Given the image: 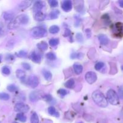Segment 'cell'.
<instances>
[{"mask_svg": "<svg viewBox=\"0 0 123 123\" xmlns=\"http://www.w3.org/2000/svg\"><path fill=\"white\" fill-rule=\"evenodd\" d=\"M16 123V122H14V123Z\"/></svg>", "mask_w": 123, "mask_h": 123, "instance_id": "681fc988", "label": "cell"}, {"mask_svg": "<svg viewBox=\"0 0 123 123\" xmlns=\"http://www.w3.org/2000/svg\"><path fill=\"white\" fill-rule=\"evenodd\" d=\"M1 72L5 75H9L10 74V69L9 68V67H7V66H4L2 68L1 70Z\"/></svg>", "mask_w": 123, "mask_h": 123, "instance_id": "d6a6232c", "label": "cell"}, {"mask_svg": "<svg viewBox=\"0 0 123 123\" xmlns=\"http://www.w3.org/2000/svg\"><path fill=\"white\" fill-rule=\"evenodd\" d=\"M16 75L17 78L20 79L21 81H25V77H26V73L22 70H17L16 72Z\"/></svg>", "mask_w": 123, "mask_h": 123, "instance_id": "2e32d148", "label": "cell"}, {"mask_svg": "<svg viewBox=\"0 0 123 123\" xmlns=\"http://www.w3.org/2000/svg\"><path fill=\"white\" fill-rule=\"evenodd\" d=\"M22 66L24 67V68H25L27 70H30L31 69V66L28 63H27V62H23L22 64Z\"/></svg>", "mask_w": 123, "mask_h": 123, "instance_id": "f35d334b", "label": "cell"}, {"mask_svg": "<svg viewBox=\"0 0 123 123\" xmlns=\"http://www.w3.org/2000/svg\"><path fill=\"white\" fill-rule=\"evenodd\" d=\"M75 9L78 13H83L84 11V2L83 1H74Z\"/></svg>", "mask_w": 123, "mask_h": 123, "instance_id": "8fae6325", "label": "cell"}, {"mask_svg": "<svg viewBox=\"0 0 123 123\" xmlns=\"http://www.w3.org/2000/svg\"><path fill=\"white\" fill-rule=\"evenodd\" d=\"M86 34V36L88 38H90L91 37V31L89 28H87L86 30H85Z\"/></svg>", "mask_w": 123, "mask_h": 123, "instance_id": "b9f144b4", "label": "cell"}, {"mask_svg": "<svg viewBox=\"0 0 123 123\" xmlns=\"http://www.w3.org/2000/svg\"><path fill=\"white\" fill-rule=\"evenodd\" d=\"M75 85V80L73 79H70L66 82L65 86L68 88H72Z\"/></svg>", "mask_w": 123, "mask_h": 123, "instance_id": "d4e9b609", "label": "cell"}, {"mask_svg": "<svg viewBox=\"0 0 123 123\" xmlns=\"http://www.w3.org/2000/svg\"><path fill=\"white\" fill-rule=\"evenodd\" d=\"M31 1H23L22 2H20V3L18 5V8L20 10H22L26 9L27 8L29 7V6L31 5Z\"/></svg>", "mask_w": 123, "mask_h": 123, "instance_id": "e0dca14e", "label": "cell"}, {"mask_svg": "<svg viewBox=\"0 0 123 123\" xmlns=\"http://www.w3.org/2000/svg\"><path fill=\"white\" fill-rule=\"evenodd\" d=\"M59 43V40L57 38H51V39L49 40V45L52 47L55 46L57 45Z\"/></svg>", "mask_w": 123, "mask_h": 123, "instance_id": "83f0119b", "label": "cell"}, {"mask_svg": "<svg viewBox=\"0 0 123 123\" xmlns=\"http://www.w3.org/2000/svg\"><path fill=\"white\" fill-rule=\"evenodd\" d=\"M113 34L117 37H123V24L116 23L114 25L113 28Z\"/></svg>", "mask_w": 123, "mask_h": 123, "instance_id": "8992f818", "label": "cell"}, {"mask_svg": "<svg viewBox=\"0 0 123 123\" xmlns=\"http://www.w3.org/2000/svg\"><path fill=\"white\" fill-rule=\"evenodd\" d=\"M59 14H60V12L58 10H54L49 13V18L51 19H55L58 18Z\"/></svg>", "mask_w": 123, "mask_h": 123, "instance_id": "603a6c76", "label": "cell"}, {"mask_svg": "<svg viewBox=\"0 0 123 123\" xmlns=\"http://www.w3.org/2000/svg\"><path fill=\"white\" fill-rule=\"evenodd\" d=\"M93 100L95 103L101 108H106L108 105L107 99L103 94L100 91H94L92 95Z\"/></svg>", "mask_w": 123, "mask_h": 123, "instance_id": "7a4b0ae2", "label": "cell"}, {"mask_svg": "<svg viewBox=\"0 0 123 123\" xmlns=\"http://www.w3.org/2000/svg\"><path fill=\"white\" fill-rule=\"evenodd\" d=\"M27 84L30 87L35 88L38 86L39 84V80L38 78L35 75H31L28 77L27 80Z\"/></svg>", "mask_w": 123, "mask_h": 123, "instance_id": "52a82bcc", "label": "cell"}, {"mask_svg": "<svg viewBox=\"0 0 123 123\" xmlns=\"http://www.w3.org/2000/svg\"><path fill=\"white\" fill-rule=\"evenodd\" d=\"M37 47L39 50L45 51L48 49V44L45 42H41L37 44Z\"/></svg>", "mask_w": 123, "mask_h": 123, "instance_id": "7402d4cb", "label": "cell"}, {"mask_svg": "<svg viewBox=\"0 0 123 123\" xmlns=\"http://www.w3.org/2000/svg\"><path fill=\"white\" fill-rule=\"evenodd\" d=\"M29 22V17L25 14H21L17 16L8 25L9 30H13L18 28L20 25H26Z\"/></svg>", "mask_w": 123, "mask_h": 123, "instance_id": "6da1fadb", "label": "cell"}, {"mask_svg": "<svg viewBox=\"0 0 123 123\" xmlns=\"http://www.w3.org/2000/svg\"><path fill=\"white\" fill-rule=\"evenodd\" d=\"M71 30H69V28H66L65 29V32H64V37H68V36H69L70 35H71Z\"/></svg>", "mask_w": 123, "mask_h": 123, "instance_id": "60d3db41", "label": "cell"}, {"mask_svg": "<svg viewBox=\"0 0 123 123\" xmlns=\"http://www.w3.org/2000/svg\"><path fill=\"white\" fill-rule=\"evenodd\" d=\"M82 57H83V54H81V53L73 52L71 55V58L72 59H81Z\"/></svg>", "mask_w": 123, "mask_h": 123, "instance_id": "1f68e13d", "label": "cell"}, {"mask_svg": "<svg viewBox=\"0 0 123 123\" xmlns=\"http://www.w3.org/2000/svg\"><path fill=\"white\" fill-rule=\"evenodd\" d=\"M60 28L57 25H53L49 29V31L51 34H56L59 32Z\"/></svg>", "mask_w": 123, "mask_h": 123, "instance_id": "484cf974", "label": "cell"}, {"mask_svg": "<svg viewBox=\"0 0 123 123\" xmlns=\"http://www.w3.org/2000/svg\"><path fill=\"white\" fill-rule=\"evenodd\" d=\"M17 56H19L20 58H25L27 56V52L25 50H22L18 52V54H17Z\"/></svg>", "mask_w": 123, "mask_h": 123, "instance_id": "e575fe53", "label": "cell"}, {"mask_svg": "<svg viewBox=\"0 0 123 123\" xmlns=\"http://www.w3.org/2000/svg\"><path fill=\"white\" fill-rule=\"evenodd\" d=\"M46 57L49 60H51V61H53V60H55L57 59V56L53 52H48L47 53V55H46Z\"/></svg>", "mask_w": 123, "mask_h": 123, "instance_id": "f546056e", "label": "cell"}, {"mask_svg": "<svg viewBox=\"0 0 123 123\" xmlns=\"http://www.w3.org/2000/svg\"><path fill=\"white\" fill-rule=\"evenodd\" d=\"M45 2L42 1H37L34 3L33 6V10L34 13L41 12V10L43 9L45 7Z\"/></svg>", "mask_w": 123, "mask_h": 123, "instance_id": "9c48e42d", "label": "cell"}, {"mask_svg": "<svg viewBox=\"0 0 123 123\" xmlns=\"http://www.w3.org/2000/svg\"><path fill=\"white\" fill-rule=\"evenodd\" d=\"M14 109L16 112H19L23 114V113L28 112V111L30 110V107L28 106V105L24 103H18L16 104Z\"/></svg>", "mask_w": 123, "mask_h": 123, "instance_id": "5b68a950", "label": "cell"}, {"mask_svg": "<svg viewBox=\"0 0 123 123\" xmlns=\"http://www.w3.org/2000/svg\"><path fill=\"white\" fill-rule=\"evenodd\" d=\"M1 60H2V56L0 55V63H1Z\"/></svg>", "mask_w": 123, "mask_h": 123, "instance_id": "bcb514c9", "label": "cell"}, {"mask_svg": "<svg viewBox=\"0 0 123 123\" xmlns=\"http://www.w3.org/2000/svg\"><path fill=\"white\" fill-rule=\"evenodd\" d=\"M76 40L79 43H83V35L81 33H78L76 34Z\"/></svg>", "mask_w": 123, "mask_h": 123, "instance_id": "d590c367", "label": "cell"}, {"mask_svg": "<svg viewBox=\"0 0 123 123\" xmlns=\"http://www.w3.org/2000/svg\"><path fill=\"white\" fill-rule=\"evenodd\" d=\"M30 58L31 61L35 63H40L41 62V56L36 52H33L30 55Z\"/></svg>", "mask_w": 123, "mask_h": 123, "instance_id": "4fadbf2b", "label": "cell"}, {"mask_svg": "<svg viewBox=\"0 0 123 123\" xmlns=\"http://www.w3.org/2000/svg\"><path fill=\"white\" fill-rule=\"evenodd\" d=\"M85 79L89 84H92L96 82L97 79L96 74L94 72H88L85 74Z\"/></svg>", "mask_w": 123, "mask_h": 123, "instance_id": "ba28073f", "label": "cell"}, {"mask_svg": "<svg viewBox=\"0 0 123 123\" xmlns=\"http://www.w3.org/2000/svg\"><path fill=\"white\" fill-rule=\"evenodd\" d=\"M72 2L70 0H65L62 4V8L65 12H69L72 9Z\"/></svg>", "mask_w": 123, "mask_h": 123, "instance_id": "30bf717a", "label": "cell"}, {"mask_svg": "<svg viewBox=\"0 0 123 123\" xmlns=\"http://www.w3.org/2000/svg\"><path fill=\"white\" fill-rule=\"evenodd\" d=\"M41 95L39 91H32L29 95V98L30 100L32 102H36L40 99Z\"/></svg>", "mask_w": 123, "mask_h": 123, "instance_id": "7c38bea8", "label": "cell"}, {"mask_svg": "<svg viewBox=\"0 0 123 123\" xmlns=\"http://www.w3.org/2000/svg\"><path fill=\"white\" fill-rule=\"evenodd\" d=\"M83 123L82 122H79V123Z\"/></svg>", "mask_w": 123, "mask_h": 123, "instance_id": "c3c4849f", "label": "cell"}, {"mask_svg": "<svg viewBox=\"0 0 123 123\" xmlns=\"http://www.w3.org/2000/svg\"><path fill=\"white\" fill-rule=\"evenodd\" d=\"M31 34L36 38H42L47 36V30L43 26H36L31 30Z\"/></svg>", "mask_w": 123, "mask_h": 123, "instance_id": "3957f363", "label": "cell"}, {"mask_svg": "<svg viewBox=\"0 0 123 123\" xmlns=\"http://www.w3.org/2000/svg\"><path fill=\"white\" fill-rule=\"evenodd\" d=\"M10 98V96L6 92H0V100H8Z\"/></svg>", "mask_w": 123, "mask_h": 123, "instance_id": "4dcf8cb0", "label": "cell"}, {"mask_svg": "<svg viewBox=\"0 0 123 123\" xmlns=\"http://www.w3.org/2000/svg\"><path fill=\"white\" fill-rule=\"evenodd\" d=\"M30 122L31 123H39V119L37 114L36 112L33 113L30 118Z\"/></svg>", "mask_w": 123, "mask_h": 123, "instance_id": "cb8c5ba5", "label": "cell"}, {"mask_svg": "<svg viewBox=\"0 0 123 123\" xmlns=\"http://www.w3.org/2000/svg\"><path fill=\"white\" fill-rule=\"evenodd\" d=\"M98 38L100 43L101 44H102V45H107L109 43V39L107 37V36H106L104 34H102L98 35Z\"/></svg>", "mask_w": 123, "mask_h": 123, "instance_id": "5bb4252c", "label": "cell"}, {"mask_svg": "<svg viewBox=\"0 0 123 123\" xmlns=\"http://www.w3.org/2000/svg\"><path fill=\"white\" fill-rule=\"evenodd\" d=\"M3 18L7 21H12L14 18V14L10 12H4L3 14Z\"/></svg>", "mask_w": 123, "mask_h": 123, "instance_id": "ac0fdd59", "label": "cell"}, {"mask_svg": "<svg viewBox=\"0 0 123 123\" xmlns=\"http://www.w3.org/2000/svg\"><path fill=\"white\" fill-rule=\"evenodd\" d=\"M118 94L119 96L121 99H123V85L121 86L118 90Z\"/></svg>", "mask_w": 123, "mask_h": 123, "instance_id": "ab89813d", "label": "cell"}, {"mask_svg": "<svg viewBox=\"0 0 123 123\" xmlns=\"http://www.w3.org/2000/svg\"><path fill=\"white\" fill-rule=\"evenodd\" d=\"M48 112L49 115L58 118L60 116V114H59V112L57 111L56 109H55L53 106H50L48 108Z\"/></svg>", "mask_w": 123, "mask_h": 123, "instance_id": "ffe728a7", "label": "cell"}, {"mask_svg": "<svg viewBox=\"0 0 123 123\" xmlns=\"http://www.w3.org/2000/svg\"><path fill=\"white\" fill-rule=\"evenodd\" d=\"M49 4L51 7H56L58 6V1L56 0H50Z\"/></svg>", "mask_w": 123, "mask_h": 123, "instance_id": "74e56055", "label": "cell"}, {"mask_svg": "<svg viewBox=\"0 0 123 123\" xmlns=\"http://www.w3.org/2000/svg\"><path fill=\"white\" fill-rule=\"evenodd\" d=\"M107 97L110 104L113 105H116L119 103V97L114 90H109L107 92Z\"/></svg>", "mask_w": 123, "mask_h": 123, "instance_id": "277c9868", "label": "cell"}, {"mask_svg": "<svg viewBox=\"0 0 123 123\" xmlns=\"http://www.w3.org/2000/svg\"><path fill=\"white\" fill-rule=\"evenodd\" d=\"M104 63L102 62H98L97 63L95 64V68L96 70H100L102 67H104Z\"/></svg>", "mask_w": 123, "mask_h": 123, "instance_id": "836d02e7", "label": "cell"}, {"mask_svg": "<svg viewBox=\"0 0 123 123\" xmlns=\"http://www.w3.org/2000/svg\"><path fill=\"white\" fill-rule=\"evenodd\" d=\"M121 69H122V70L123 71V66L121 67Z\"/></svg>", "mask_w": 123, "mask_h": 123, "instance_id": "7dc6e473", "label": "cell"}, {"mask_svg": "<svg viewBox=\"0 0 123 123\" xmlns=\"http://www.w3.org/2000/svg\"><path fill=\"white\" fill-rule=\"evenodd\" d=\"M118 3H119V6L122 8H123V0H121V1H118Z\"/></svg>", "mask_w": 123, "mask_h": 123, "instance_id": "ee69618b", "label": "cell"}, {"mask_svg": "<svg viewBox=\"0 0 123 123\" xmlns=\"http://www.w3.org/2000/svg\"><path fill=\"white\" fill-rule=\"evenodd\" d=\"M74 70L76 74H80L83 72V66L78 63H75L73 66Z\"/></svg>", "mask_w": 123, "mask_h": 123, "instance_id": "d6986e66", "label": "cell"}, {"mask_svg": "<svg viewBox=\"0 0 123 123\" xmlns=\"http://www.w3.org/2000/svg\"><path fill=\"white\" fill-rule=\"evenodd\" d=\"M2 28H3V25H2V24L1 22H0V31L2 30Z\"/></svg>", "mask_w": 123, "mask_h": 123, "instance_id": "f6af8a7d", "label": "cell"}, {"mask_svg": "<svg viewBox=\"0 0 123 123\" xmlns=\"http://www.w3.org/2000/svg\"><path fill=\"white\" fill-rule=\"evenodd\" d=\"M7 89L10 92H15V91H18V90L17 86L14 85V84H10V85H8L7 87Z\"/></svg>", "mask_w": 123, "mask_h": 123, "instance_id": "f1b7e54d", "label": "cell"}, {"mask_svg": "<svg viewBox=\"0 0 123 123\" xmlns=\"http://www.w3.org/2000/svg\"><path fill=\"white\" fill-rule=\"evenodd\" d=\"M58 94L60 95L61 97H64L65 96H66L68 94L67 91L65 89H60V90L58 91Z\"/></svg>", "mask_w": 123, "mask_h": 123, "instance_id": "8d00e7d4", "label": "cell"}, {"mask_svg": "<svg viewBox=\"0 0 123 123\" xmlns=\"http://www.w3.org/2000/svg\"><path fill=\"white\" fill-rule=\"evenodd\" d=\"M16 118L19 121L22 123H25L27 121V117L22 114V113H19L16 115Z\"/></svg>", "mask_w": 123, "mask_h": 123, "instance_id": "4316f807", "label": "cell"}, {"mask_svg": "<svg viewBox=\"0 0 123 123\" xmlns=\"http://www.w3.org/2000/svg\"><path fill=\"white\" fill-rule=\"evenodd\" d=\"M44 98L45 99L46 101H47V102H49V101H51L52 100V97L51 96H49V95H47V96H45L44 97Z\"/></svg>", "mask_w": 123, "mask_h": 123, "instance_id": "7bdbcfd3", "label": "cell"}, {"mask_svg": "<svg viewBox=\"0 0 123 123\" xmlns=\"http://www.w3.org/2000/svg\"><path fill=\"white\" fill-rule=\"evenodd\" d=\"M42 73L44 78L45 80H48V81H50L52 79V74L49 71L47 70H43L42 71Z\"/></svg>", "mask_w": 123, "mask_h": 123, "instance_id": "44dd1931", "label": "cell"}, {"mask_svg": "<svg viewBox=\"0 0 123 123\" xmlns=\"http://www.w3.org/2000/svg\"><path fill=\"white\" fill-rule=\"evenodd\" d=\"M46 17H47L46 14L42 12L34 13V19L37 21H42L45 19Z\"/></svg>", "mask_w": 123, "mask_h": 123, "instance_id": "9a60e30c", "label": "cell"}]
</instances>
